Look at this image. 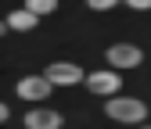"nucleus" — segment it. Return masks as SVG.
Masks as SVG:
<instances>
[{
  "mask_svg": "<svg viewBox=\"0 0 151 129\" xmlns=\"http://www.w3.org/2000/svg\"><path fill=\"white\" fill-rule=\"evenodd\" d=\"M104 111H108V118H115V122H126V125H140V122H147V108H144V100H137V97H108V104H104Z\"/></svg>",
  "mask_w": 151,
  "mask_h": 129,
  "instance_id": "1",
  "label": "nucleus"
},
{
  "mask_svg": "<svg viewBox=\"0 0 151 129\" xmlns=\"http://www.w3.org/2000/svg\"><path fill=\"white\" fill-rule=\"evenodd\" d=\"M86 86H90L93 97H115L122 90L119 68H101V72H93V76H86Z\"/></svg>",
  "mask_w": 151,
  "mask_h": 129,
  "instance_id": "2",
  "label": "nucleus"
},
{
  "mask_svg": "<svg viewBox=\"0 0 151 129\" xmlns=\"http://www.w3.org/2000/svg\"><path fill=\"white\" fill-rule=\"evenodd\" d=\"M43 76H47L54 86H76V83H86L83 68H79V65H72V61H54V65H47Z\"/></svg>",
  "mask_w": 151,
  "mask_h": 129,
  "instance_id": "3",
  "label": "nucleus"
},
{
  "mask_svg": "<svg viewBox=\"0 0 151 129\" xmlns=\"http://www.w3.org/2000/svg\"><path fill=\"white\" fill-rule=\"evenodd\" d=\"M50 90H54V83H50L47 76H25V79H18V97H22V100L43 104V100L50 97Z\"/></svg>",
  "mask_w": 151,
  "mask_h": 129,
  "instance_id": "4",
  "label": "nucleus"
},
{
  "mask_svg": "<svg viewBox=\"0 0 151 129\" xmlns=\"http://www.w3.org/2000/svg\"><path fill=\"white\" fill-rule=\"evenodd\" d=\"M104 54H108V65L111 68H137L144 61L140 47H133V43H115V47H108Z\"/></svg>",
  "mask_w": 151,
  "mask_h": 129,
  "instance_id": "5",
  "label": "nucleus"
},
{
  "mask_svg": "<svg viewBox=\"0 0 151 129\" xmlns=\"http://www.w3.org/2000/svg\"><path fill=\"white\" fill-rule=\"evenodd\" d=\"M65 118L61 111H54V108H32V111L25 115V125L29 129H58Z\"/></svg>",
  "mask_w": 151,
  "mask_h": 129,
  "instance_id": "6",
  "label": "nucleus"
},
{
  "mask_svg": "<svg viewBox=\"0 0 151 129\" xmlns=\"http://www.w3.org/2000/svg\"><path fill=\"white\" fill-rule=\"evenodd\" d=\"M36 22H40V14H36V11H29V7L11 11V14L4 18V25H7V29H14V32H29V29H36Z\"/></svg>",
  "mask_w": 151,
  "mask_h": 129,
  "instance_id": "7",
  "label": "nucleus"
},
{
  "mask_svg": "<svg viewBox=\"0 0 151 129\" xmlns=\"http://www.w3.org/2000/svg\"><path fill=\"white\" fill-rule=\"evenodd\" d=\"M25 7L36 11V14H50L54 7H58V0H25Z\"/></svg>",
  "mask_w": 151,
  "mask_h": 129,
  "instance_id": "8",
  "label": "nucleus"
},
{
  "mask_svg": "<svg viewBox=\"0 0 151 129\" xmlns=\"http://www.w3.org/2000/svg\"><path fill=\"white\" fill-rule=\"evenodd\" d=\"M115 4H122V0H86V7H93V11H111Z\"/></svg>",
  "mask_w": 151,
  "mask_h": 129,
  "instance_id": "9",
  "label": "nucleus"
},
{
  "mask_svg": "<svg viewBox=\"0 0 151 129\" xmlns=\"http://www.w3.org/2000/svg\"><path fill=\"white\" fill-rule=\"evenodd\" d=\"M126 7H133V11H151V0H126Z\"/></svg>",
  "mask_w": 151,
  "mask_h": 129,
  "instance_id": "10",
  "label": "nucleus"
}]
</instances>
